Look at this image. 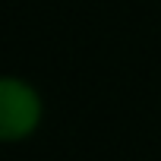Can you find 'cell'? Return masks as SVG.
<instances>
[{"mask_svg": "<svg viewBox=\"0 0 161 161\" xmlns=\"http://www.w3.org/2000/svg\"><path fill=\"white\" fill-rule=\"evenodd\" d=\"M44 120L41 92L19 76H0V142H25Z\"/></svg>", "mask_w": 161, "mask_h": 161, "instance_id": "6da1fadb", "label": "cell"}]
</instances>
